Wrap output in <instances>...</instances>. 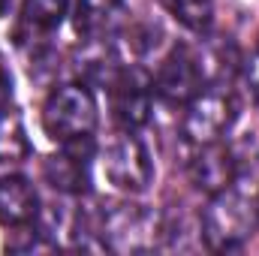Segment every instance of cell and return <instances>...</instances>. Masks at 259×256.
I'll return each mask as SVG.
<instances>
[{"mask_svg":"<svg viewBox=\"0 0 259 256\" xmlns=\"http://www.w3.org/2000/svg\"><path fill=\"white\" fill-rule=\"evenodd\" d=\"M247 84H250V91H253V97L259 103V46L253 52V58H250V64H247Z\"/></svg>","mask_w":259,"mask_h":256,"instance_id":"obj_15","label":"cell"},{"mask_svg":"<svg viewBox=\"0 0 259 256\" xmlns=\"http://www.w3.org/2000/svg\"><path fill=\"white\" fill-rule=\"evenodd\" d=\"M127 21L124 0H78L75 3V30L88 39L112 36Z\"/></svg>","mask_w":259,"mask_h":256,"instance_id":"obj_11","label":"cell"},{"mask_svg":"<svg viewBox=\"0 0 259 256\" xmlns=\"http://www.w3.org/2000/svg\"><path fill=\"white\" fill-rule=\"evenodd\" d=\"M94 154H97V145H94L91 133L78 136V139H69L55 157L46 160L42 175L58 193L78 196V193H84L91 187V160H94Z\"/></svg>","mask_w":259,"mask_h":256,"instance_id":"obj_6","label":"cell"},{"mask_svg":"<svg viewBox=\"0 0 259 256\" xmlns=\"http://www.w3.org/2000/svg\"><path fill=\"white\" fill-rule=\"evenodd\" d=\"M163 6L169 9V15L184 24L187 30L202 33L211 27V18H214V0H163Z\"/></svg>","mask_w":259,"mask_h":256,"instance_id":"obj_14","label":"cell"},{"mask_svg":"<svg viewBox=\"0 0 259 256\" xmlns=\"http://www.w3.org/2000/svg\"><path fill=\"white\" fill-rule=\"evenodd\" d=\"M30 157V139L15 112H0V163H21Z\"/></svg>","mask_w":259,"mask_h":256,"instance_id":"obj_13","label":"cell"},{"mask_svg":"<svg viewBox=\"0 0 259 256\" xmlns=\"http://www.w3.org/2000/svg\"><path fill=\"white\" fill-rule=\"evenodd\" d=\"M97 127V100L84 84H61L42 106V130L55 142L88 136Z\"/></svg>","mask_w":259,"mask_h":256,"instance_id":"obj_2","label":"cell"},{"mask_svg":"<svg viewBox=\"0 0 259 256\" xmlns=\"http://www.w3.org/2000/svg\"><path fill=\"white\" fill-rule=\"evenodd\" d=\"M103 172H106V178H109V184L115 190H124V193L148 190V184L154 178V163H151V154H148L145 142L139 136H133V130L118 136L106 148Z\"/></svg>","mask_w":259,"mask_h":256,"instance_id":"obj_4","label":"cell"},{"mask_svg":"<svg viewBox=\"0 0 259 256\" xmlns=\"http://www.w3.org/2000/svg\"><path fill=\"white\" fill-rule=\"evenodd\" d=\"M235 118H238V103H235L232 91H226L220 84H205L187 103L181 130H184L187 142L211 145V142H220L223 133H229Z\"/></svg>","mask_w":259,"mask_h":256,"instance_id":"obj_3","label":"cell"},{"mask_svg":"<svg viewBox=\"0 0 259 256\" xmlns=\"http://www.w3.org/2000/svg\"><path fill=\"white\" fill-rule=\"evenodd\" d=\"M154 229V217L151 211H145L142 205H115L112 211L103 214V247L112 250H142L151 238Z\"/></svg>","mask_w":259,"mask_h":256,"instance_id":"obj_8","label":"cell"},{"mask_svg":"<svg viewBox=\"0 0 259 256\" xmlns=\"http://www.w3.org/2000/svg\"><path fill=\"white\" fill-rule=\"evenodd\" d=\"M39 217V196L21 175L0 178V226H27Z\"/></svg>","mask_w":259,"mask_h":256,"instance_id":"obj_10","label":"cell"},{"mask_svg":"<svg viewBox=\"0 0 259 256\" xmlns=\"http://www.w3.org/2000/svg\"><path fill=\"white\" fill-rule=\"evenodd\" d=\"M69 0H24L21 3V33L39 36L52 33L66 15Z\"/></svg>","mask_w":259,"mask_h":256,"instance_id":"obj_12","label":"cell"},{"mask_svg":"<svg viewBox=\"0 0 259 256\" xmlns=\"http://www.w3.org/2000/svg\"><path fill=\"white\" fill-rule=\"evenodd\" d=\"M112 115L124 130H139L151 118V84L139 69H118L109 81Z\"/></svg>","mask_w":259,"mask_h":256,"instance_id":"obj_7","label":"cell"},{"mask_svg":"<svg viewBox=\"0 0 259 256\" xmlns=\"http://www.w3.org/2000/svg\"><path fill=\"white\" fill-rule=\"evenodd\" d=\"M208 84V69L202 52L190 46H175L157 69V94L166 103H190L196 94Z\"/></svg>","mask_w":259,"mask_h":256,"instance_id":"obj_5","label":"cell"},{"mask_svg":"<svg viewBox=\"0 0 259 256\" xmlns=\"http://www.w3.org/2000/svg\"><path fill=\"white\" fill-rule=\"evenodd\" d=\"M235 175H238V160H235L232 148H226L223 142L199 145V154L190 163V181L196 190L214 196V193L232 187Z\"/></svg>","mask_w":259,"mask_h":256,"instance_id":"obj_9","label":"cell"},{"mask_svg":"<svg viewBox=\"0 0 259 256\" xmlns=\"http://www.w3.org/2000/svg\"><path fill=\"white\" fill-rule=\"evenodd\" d=\"M256 211H259V199H256Z\"/></svg>","mask_w":259,"mask_h":256,"instance_id":"obj_16","label":"cell"},{"mask_svg":"<svg viewBox=\"0 0 259 256\" xmlns=\"http://www.w3.org/2000/svg\"><path fill=\"white\" fill-rule=\"evenodd\" d=\"M256 202L235 187L214 193L202 211V238L211 250H238L256 229Z\"/></svg>","mask_w":259,"mask_h":256,"instance_id":"obj_1","label":"cell"}]
</instances>
